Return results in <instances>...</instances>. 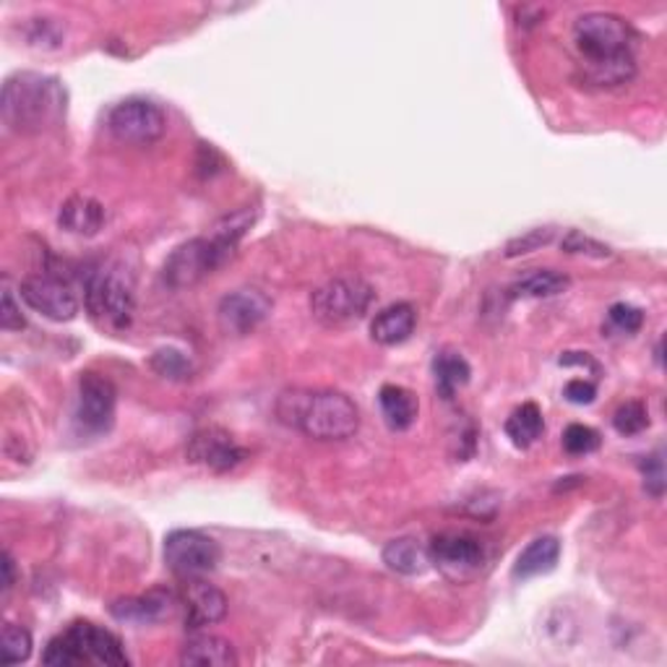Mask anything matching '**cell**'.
Masks as SVG:
<instances>
[{
    "mask_svg": "<svg viewBox=\"0 0 667 667\" xmlns=\"http://www.w3.org/2000/svg\"><path fill=\"white\" fill-rule=\"evenodd\" d=\"M276 417L314 441H347L360 428V409L331 389H289L276 400Z\"/></svg>",
    "mask_w": 667,
    "mask_h": 667,
    "instance_id": "6da1fadb",
    "label": "cell"
},
{
    "mask_svg": "<svg viewBox=\"0 0 667 667\" xmlns=\"http://www.w3.org/2000/svg\"><path fill=\"white\" fill-rule=\"evenodd\" d=\"M66 89L55 76L21 70L3 84L0 116L13 133H42L66 118Z\"/></svg>",
    "mask_w": 667,
    "mask_h": 667,
    "instance_id": "7a4b0ae2",
    "label": "cell"
},
{
    "mask_svg": "<svg viewBox=\"0 0 667 667\" xmlns=\"http://www.w3.org/2000/svg\"><path fill=\"white\" fill-rule=\"evenodd\" d=\"M84 305L99 329L120 334L136 316V282L123 264H105L87 276Z\"/></svg>",
    "mask_w": 667,
    "mask_h": 667,
    "instance_id": "3957f363",
    "label": "cell"
},
{
    "mask_svg": "<svg viewBox=\"0 0 667 667\" xmlns=\"http://www.w3.org/2000/svg\"><path fill=\"white\" fill-rule=\"evenodd\" d=\"M42 663L55 667L74 665H108L123 667L128 665V655L120 638L112 631L95 626L89 621H76L47 644Z\"/></svg>",
    "mask_w": 667,
    "mask_h": 667,
    "instance_id": "277c9868",
    "label": "cell"
},
{
    "mask_svg": "<svg viewBox=\"0 0 667 667\" xmlns=\"http://www.w3.org/2000/svg\"><path fill=\"white\" fill-rule=\"evenodd\" d=\"M236 248L238 245H232L230 240L217 236L215 230H211L209 236L190 238L167 255L165 266H162V280L173 289L196 287L198 282H204L209 274H215L219 266L227 264L230 255L236 253Z\"/></svg>",
    "mask_w": 667,
    "mask_h": 667,
    "instance_id": "5b68a950",
    "label": "cell"
},
{
    "mask_svg": "<svg viewBox=\"0 0 667 667\" xmlns=\"http://www.w3.org/2000/svg\"><path fill=\"white\" fill-rule=\"evenodd\" d=\"M373 303V289L358 276H339L310 295V314L321 326L337 329L360 321Z\"/></svg>",
    "mask_w": 667,
    "mask_h": 667,
    "instance_id": "8992f818",
    "label": "cell"
},
{
    "mask_svg": "<svg viewBox=\"0 0 667 667\" xmlns=\"http://www.w3.org/2000/svg\"><path fill=\"white\" fill-rule=\"evenodd\" d=\"M573 42L581 53V63L619 58V55L631 53V26L615 13L592 11L577 19Z\"/></svg>",
    "mask_w": 667,
    "mask_h": 667,
    "instance_id": "52a82bcc",
    "label": "cell"
},
{
    "mask_svg": "<svg viewBox=\"0 0 667 667\" xmlns=\"http://www.w3.org/2000/svg\"><path fill=\"white\" fill-rule=\"evenodd\" d=\"M222 560V548L209 535L196 529H175L165 540L167 569L183 579H201Z\"/></svg>",
    "mask_w": 667,
    "mask_h": 667,
    "instance_id": "ba28073f",
    "label": "cell"
},
{
    "mask_svg": "<svg viewBox=\"0 0 667 667\" xmlns=\"http://www.w3.org/2000/svg\"><path fill=\"white\" fill-rule=\"evenodd\" d=\"M108 128L110 133L123 144H154L162 139L167 128V118L162 112L160 105L149 102V99L133 97L118 102L108 116Z\"/></svg>",
    "mask_w": 667,
    "mask_h": 667,
    "instance_id": "9c48e42d",
    "label": "cell"
},
{
    "mask_svg": "<svg viewBox=\"0 0 667 667\" xmlns=\"http://www.w3.org/2000/svg\"><path fill=\"white\" fill-rule=\"evenodd\" d=\"M118 392L110 379L95 371L81 373L79 396H76V423L87 433H108L116 423Z\"/></svg>",
    "mask_w": 667,
    "mask_h": 667,
    "instance_id": "30bf717a",
    "label": "cell"
},
{
    "mask_svg": "<svg viewBox=\"0 0 667 667\" xmlns=\"http://www.w3.org/2000/svg\"><path fill=\"white\" fill-rule=\"evenodd\" d=\"M19 295L34 314L50 318V321H74L79 314V297L74 295L66 282L50 274H32L21 280Z\"/></svg>",
    "mask_w": 667,
    "mask_h": 667,
    "instance_id": "8fae6325",
    "label": "cell"
},
{
    "mask_svg": "<svg viewBox=\"0 0 667 667\" xmlns=\"http://www.w3.org/2000/svg\"><path fill=\"white\" fill-rule=\"evenodd\" d=\"M430 564L438 566L453 581L472 579L485 564V550L480 540L464 532H446L430 543Z\"/></svg>",
    "mask_w": 667,
    "mask_h": 667,
    "instance_id": "7c38bea8",
    "label": "cell"
},
{
    "mask_svg": "<svg viewBox=\"0 0 667 667\" xmlns=\"http://www.w3.org/2000/svg\"><path fill=\"white\" fill-rule=\"evenodd\" d=\"M269 314H272V300L261 289L253 287H243L225 295L217 308L219 326H222L225 334H232V337H245V334L255 331L266 321Z\"/></svg>",
    "mask_w": 667,
    "mask_h": 667,
    "instance_id": "4fadbf2b",
    "label": "cell"
},
{
    "mask_svg": "<svg viewBox=\"0 0 667 667\" xmlns=\"http://www.w3.org/2000/svg\"><path fill=\"white\" fill-rule=\"evenodd\" d=\"M188 459L211 472H230L245 459V449L222 428H204L188 441Z\"/></svg>",
    "mask_w": 667,
    "mask_h": 667,
    "instance_id": "5bb4252c",
    "label": "cell"
},
{
    "mask_svg": "<svg viewBox=\"0 0 667 667\" xmlns=\"http://www.w3.org/2000/svg\"><path fill=\"white\" fill-rule=\"evenodd\" d=\"M183 605H186V628L201 631L215 623L225 621L227 615V598L222 589L204 579H188L186 594H183Z\"/></svg>",
    "mask_w": 667,
    "mask_h": 667,
    "instance_id": "9a60e30c",
    "label": "cell"
},
{
    "mask_svg": "<svg viewBox=\"0 0 667 667\" xmlns=\"http://www.w3.org/2000/svg\"><path fill=\"white\" fill-rule=\"evenodd\" d=\"M177 608V600L167 589H152V592L139 594V598H125L110 605L112 619L120 623H136V626H146V623L165 621L173 615Z\"/></svg>",
    "mask_w": 667,
    "mask_h": 667,
    "instance_id": "2e32d148",
    "label": "cell"
},
{
    "mask_svg": "<svg viewBox=\"0 0 667 667\" xmlns=\"http://www.w3.org/2000/svg\"><path fill=\"white\" fill-rule=\"evenodd\" d=\"M105 222H108V211H105L102 204L97 198L76 194L70 196L66 204L61 207L58 215V225L61 230L70 232V236L79 238H95L99 236Z\"/></svg>",
    "mask_w": 667,
    "mask_h": 667,
    "instance_id": "e0dca14e",
    "label": "cell"
},
{
    "mask_svg": "<svg viewBox=\"0 0 667 667\" xmlns=\"http://www.w3.org/2000/svg\"><path fill=\"white\" fill-rule=\"evenodd\" d=\"M417 326V310L409 303H394L383 308L371 324V337L375 345L396 347L413 337Z\"/></svg>",
    "mask_w": 667,
    "mask_h": 667,
    "instance_id": "ac0fdd59",
    "label": "cell"
},
{
    "mask_svg": "<svg viewBox=\"0 0 667 667\" xmlns=\"http://www.w3.org/2000/svg\"><path fill=\"white\" fill-rule=\"evenodd\" d=\"M181 663L190 667H236L238 652L222 636L201 634L190 638L186 647H183Z\"/></svg>",
    "mask_w": 667,
    "mask_h": 667,
    "instance_id": "d6986e66",
    "label": "cell"
},
{
    "mask_svg": "<svg viewBox=\"0 0 667 667\" xmlns=\"http://www.w3.org/2000/svg\"><path fill=\"white\" fill-rule=\"evenodd\" d=\"M381 558L389 569L402 573V577H420V573L430 569V553L420 540H415V537L392 540L383 548Z\"/></svg>",
    "mask_w": 667,
    "mask_h": 667,
    "instance_id": "ffe728a7",
    "label": "cell"
},
{
    "mask_svg": "<svg viewBox=\"0 0 667 667\" xmlns=\"http://www.w3.org/2000/svg\"><path fill=\"white\" fill-rule=\"evenodd\" d=\"M560 558V543L558 537L543 535L532 540L527 548L520 553L514 564V579H535L543 573H550L558 566Z\"/></svg>",
    "mask_w": 667,
    "mask_h": 667,
    "instance_id": "44dd1931",
    "label": "cell"
},
{
    "mask_svg": "<svg viewBox=\"0 0 667 667\" xmlns=\"http://www.w3.org/2000/svg\"><path fill=\"white\" fill-rule=\"evenodd\" d=\"M381 415L386 425L396 433L409 430L417 420V400L409 389L396 386V383H386L379 392Z\"/></svg>",
    "mask_w": 667,
    "mask_h": 667,
    "instance_id": "7402d4cb",
    "label": "cell"
},
{
    "mask_svg": "<svg viewBox=\"0 0 667 667\" xmlns=\"http://www.w3.org/2000/svg\"><path fill=\"white\" fill-rule=\"evenodd\" d=\"M571 287V280L566 274L553 272V269H537L522 280H516L509 287L511 297H529V300H548V297L564 295Z\"/></svg>",
    "mask_w": 667,
    "mask_h": 667,
    "instance_id": "603a6c76",
    "label": "cell"
},
{
    "mask_svg": "<svg viewBox=\"0 0 667 667\" xmlns=\"http://www.w3.org/2000/svg\"><path fill=\"white\" fill-rule=\"evenodd\" d=\"M543 430H545V420L540 407H537L535 402H527L522 404V407H516L506 420V436L511 438V444H514L516 449H529V446L537 444V438L543 436Z\"/></svg>",
    "mask_w": 667,
    "mask_h": 667,
    "instance_id": "cb8c5ba5",
    "label": "cell"
},
{
    "mask_svg": "<svg viewBox=\"0 0 667 667\" xmlns=\"http://www.w3.org/2000/svg\"><path fill=\"white\" fill-rule=\"evenodd\" d=\"M581 68H584V79L594 87H623L634 79L636 61L634 53H626L600 63H581Z\"/></svg>",
    "mask_w": 667,
    "mask_h": 667,
    "instance_id": "d4e9b609",
    "label": "cell"
},
{
    "mask_svg": "<svg viewBox=\"0 0 667 667\" xmlns=\"http://www.w3.org/2000/svg\"><path fill=\"white\" fill-rule=\"evenodd\" d=\"M433 375H436V386L444 400H451L461 386L470 383L472 368L459 352H441L433 360Z\"/></svg>",
    "mask_w": 667,
    "mask_h": 667,
    "instance_id": "484cf974",
    "label": "cell"
},
{
    "mask_svg": "<svg viewBox=\"0 0 667 667\" xmlns=\"http://www.w3.org/2000/svg\"><path fill=\"white\" fill-rule=\"evenodd\" d=\"M149 363H152L154 373L170 381H186L190 379V373H194L190 358L183 350H177V347H162V350L152 354Z\"/></svg>",
    "mask_w": 667,
    "mask_h": 667,
    "instance_id": "4316f807",
    "label": "cell"
},
{
    "mask_svg": "<svg viewBox=\"0 0 667 667\" xmlns=\"http://www.w3.org/2000/svg\"><path fill=\"white\" fill-rule=\"evenodd\" d=\"M0 644H3L0 649H3L6 665H21L32 657V634L17 623H6Z\"/></svg>",
    "mask_w": 667,
    "mask_h": 667,
    "instance_id": "83f0119b",
    "label": "cell"
},
{
    "mask_svg": "<svg viewBox=\"0 0 667 667\" xmlns=\"http://www.w3.org/2000/svg\"><path fill=\"white\" fill-rule=\"evenodd\" d=\"M613 428L619 430L621 436H638V433L649 428V409L636 400L623 402L613 415Z\"/></svg>",
    "mask_w": 667,
    "mask_h": 667,
    "instance_id": "f1b7e54d",
    "label": "cell"
},
{
    "mask_svg": "<svg viewBox=\"0 0 667 667\" xmlns=\"http://www.w3.org/2000/svg\"><path fill=\"white\" fill-rule=\"evenodd\" d=\"M600 444H602L600 433L594 428H589V425L573 423L564 430V449L569 451L571 457H584V453L598 451Z\"/></svg>",
    "mask_w": 667,
    "mask_h": 667,
    "instance_id": "f546056e",
    "label": "cell"
},
{
    "mask_svg": "<svg viewBox=\"0 0 667 667\" xmlns=\"http://www.w3.org/2000/svg\"><path fill=\"white\" fill-rule=\"evenodd\" d=\"M553 238H556V230H553V227H535V230H529L520 238L509 240L503 255H506V259H520V255L535 253V251H540V248L550 245Z\"/></svg>",
    "mask_w": 667,
    "mask_h": 667,
    "instance_id": "4dcf8cb0",
    "label": "cell"
},
{
    "mask_svg": "<svg viewBox=\"0 0 667 667\" xmlns=\"http://www.w3.org/2000/svg\"><path fill=\"white\" fill-rule=\"evenodd\" d=\"M560 248H564V251L569 255H589V259H608V255H610L608 245H602V243H598V240L581 236L579 230H571L569 236L564 238Z\"/></svg>",
    "mask_w": 667,
    "mask_h": 667,
    "instance_id": "1f68e13d",
    "label": "cell"
},
{
    "mask_svg": "<svg viewBox=\"0 0 667 667\" xmlns=\"http://www.w3.org/2000/svg\"><path fill=\"white\" fill-rule=\"evenodd\" d=\"M608 318L610 324L623 334H636L644 326V310L628 303H615L613 308L608 310Z\"/></svg>",
    "mask_w": 667,
    "mask_h": 667,
    "instance_id": "d6a6232c",
    "label": "cell"
},
{
    "mask_svg": "<svg viewBox=\"0 0 667 667\" xmlns=\"http://www.w3.org/2000/svg\"><path fill=\"white\" fill-rule=\"evenodd\" d=\"M642 474H644V488L655 499H663L665 493V461L663 453H652L647 461H642Z\"/></svg>",
    "mask_w": 667,
    "mask_h": 667,
    "instance_id": "836d02e7",
    "label": "cell"
},
{
    "mask_svg": "<svg viewBox=\"0 0 667 667\" xmlns=\"http://www.w3.org/2000/svg\"><path fill=\"white\" fill-rule=\"evenodd\" d=\"M0 326L6 331H21L26 326L24 316H21V305L17 303V295L9 287H3V297H0Z\"/></svg>",
    "mask_w": 667,
    "mask_h": 667,
    "instance_id": "e575fe53",
    "label": "cell"
},
{
    "mask_svg": "<svg viewBox=\"0 0 667 667\" xmlns=\"http://www.w3.org/2000/svg\"><path fill=\"white\" fill-rule=\"evenodd\" d=\"M564 396L571 404H592L594 396H598V386H594V383L587 381V379H573V381L566 383Z\"/></svg>",
    "mask_w": 667,
    "mask_h": 667,
    "instance_id": "d590c367",
    "label": "cell"
},
{
    "mask_svg": "<svg viewBox=\"0 0 667 667\" xmlns=\"http://www.w3.org/2000/svg\"><path fill=\"white\" fill-rule=\"evenodd\" d=\"M560 365H581V368H589L592 373L600 371L598 363H594L587 352H564L560 354Z\"/></svg>",
    "mask_w": 667,
    "mask_h": 667,
    "instance_id": "8d00e7d4",
    "label": "cell"
},
{
    "mask_svg": "<svg viewBox=\"0 0 667 667\" xmlns=\"http://www.w3.org/2000/svg\"><path fill=\"white\" fill-rule=\"evenodd\" d=\"M13 584H17V566H13L11 553H3V598H9Z\"/></svg>",
    "mask_w": 667,
    "mask_h": 667,
    "instance_id": "74e56055",
    "label": "cell"
}]
</instances>
